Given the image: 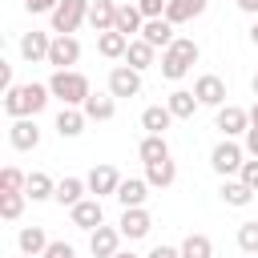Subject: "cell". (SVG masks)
I'll list each match as a JSON object with an SVG mask.
<instances>
[{
    "instance_id": "cell-1",
    "label": "cell",
    "mask_w": 258,
    "mask_h": 258,
    "mask_svg": "<svg viewBox=\"0 0 258 258\" xmlns=\"http://www.w3.org/2000/svg\"><path fill=\"white\" fill-rule=\"evenodd\" d=\"M48 97H52V89L48 85H36V81H28V85H12L8 93H4V113L16 121V117H36L44 105H48Z\"/></svg>"
},
{
    "instance_id": "cell-2",
    "label": "cell",
    "mask_w": 258,
    "mask_h": 258,
    "mask_svg": "<svg viewBox=\"0 0 258 258\" xmlns=\"http://www.w3.org/2000/svg\"><path fill=\"white\" fill-rule=\"evenodd\" d=\"M198 56H202V48H198L189 36H177L169 48H161V64H157V69H161L165 81H181V77L198 64Z\"/></svg>"
},
{
    "instance_id": "cell-3",
    "label": "cell",
    "mask_w": 258,
    "mask_h": 258,
    "mask_svg": "<svg viewBox=\"0 0 258 258\" xmlns=\"http://www.w3.org/2000/svg\"><path fill=\"white\" fill-rule=\"evenodd\" d=\"M48 89H52V97L60 101V105H85L89 101V77L85 73H77V69H52V77H48Z\"/></svg>"
},
{
    "instance_id": "cell-4",
    "label": "cell",
    "mask_w": 258,
    "mask_h": 258,
    "mask_svg": "<svg viewBox=\"0 0 258 258\" xmlns=\"http://www.w3.org/2000/svg\"><path fill=\"white\" fill-rule=\"evenodd\" d=\"M89 4H93V0H60V4L48 12L52 32H56V36H73V32L89 20Z\"/></svg>"
},
{
    "instance_id": "cell-5",
    "label": "cell",
    "mask_w": 258,
    "mask_h": 258,
    "mask_svg": "<svg viewBox=\"0 0 258 258\" xmlns=\"http://www.w3.org/2000/svg\"><path fill=\"white\" fill-rule=\"evenodd\" d=\"M242 161H246V145H238L234 137H222V141L210 149V165H214V173H222V177H234V173L242 169Z\"/></svg>"
},
{
    "instance_id": "cell-6",
    "label": "cell",
    "mask_w": 258,
    "mask_h": 258,
    "mask_svg": "<svg viewBox=\"0 0 258 258\" xmlns=\"http://www.w3.org/2000/svg\"><path fill=\"white\" fill-rule=\"evenodd\" d=\"M121 238H125L121 226H105V222H101L97 230H89V254H93V258H113V254L121 250Z\"/></svg>"
},
{
    "instance_id": "cell-7",
    "label": "cell",
    "mask_w": 258,
    "mask_h": 258,
    "mask_svg": "<svg viewBox=\"0 0 258 258\" xmlns=\"http://www.w3.org/2000/svg\"><path fill=\"white\" fill-rule=\"evenodd\" d=\"M194 97H198L202 105H210V109H222V105H226V81H222L218 73H202V77L194 81Z\"/></svg>"
},
{
    "instance_id": "cell-8",
    "label": "cell",
    "mask_w": 258,
    "mask_h": 258,
    "mask_svg": "<svg viewBox=\"0 0 258 258\" xmlns=\"http://www.w3.org/2000/svg\"><path fill=\"white\" fill-rule=\"evenodd\" d=\"M214 129H222V137H238L250 129V109L242 105H222L218 117H214Z\"/></svg>"
},
{
    "instance_id": "cell-9",
    "label": "cell",
    "mask_w": 258,
    "mask_h": 258,
    "mask_svg": "<svg viewBox=\"0 0 258 258\" xmlns=\"http://www.w3.org/2000/svg\"><path fill=\"white\" fill-rule=\"evenodd\" d=\"M81 60V40L77 36H52V48H48V60L52 69H73Z\"/></svg>"
},
{
    "instance_id": "cell-10",
    "label": "cell",
    "mask_w": 258,
    "mask_h": 258,
    "mask_svg": "<svg viewBox=\"0 0 258 258\" xmlns=\"http://www.w3.org/2000/svg\"><path fill=\"white\" fill-rule=\"evenodd\" d=\"M8 141H12V149H20V153L36 149V145H40V129H36V117H16V121L8 125Z\"/></svg>"
},
{
    "instance_id": "cell-11",
    "label": "cell",
    "mask_w": 258,
    "mask_h": 258,
    "mask_svg": "<svg viewBox=\"0 0 258 258\" xmlns=\"http://www.w3.org/2000/svg\"><path fill=\"white\" fill-rule=\"evenodd\" d=\"M69 218H73V226H77V230H97V226L105 222L101 198H81V202L69 210Z\"/></svg>"
},
{
    "instance_id": "cell-12",
    "label": "cell",
    "mask_w": 258,
    "mask_h": 258,
    "mask_svg": "<svg viewBox=\"0 0 258 258\" xmlns=\"http://www.w3.org/2000/svg\"><path fill=\"white\" fill-rule=\"evenodd\" d=\"M117 226H121V234H125L129 242H137V238H145V234L153 230V218H149V210H145V206H129V210L121 214V222H117Z\"/></svg>"
},
{
    "instance_id": "cell-13",
    "label": "cell",
    "mask_w": 258,
    "mask_h": 258,
    "mask_svg": "<svg viewBox=\"0 0 258 258\" xmlns=\"http://www.w3.org/2000/svg\"><path fill=\"white\" fill-rule=\"evenodd\" d=\"M109 93H113V97H137V93H141V73L129 69V64H117V69L109 73Z\"/></svg>"
},
{
    "instance_id": "cell-14",
    "label": "cell",
    "mask_w": 258,
    "mask_h": 258,
    "mask_svg": "<svg viewBox=\"0 0 258 258\" xmlns=\"http://www.w3.org/2000/svg\"><path fill=\"white\" fill-rule=\"evenodd\" d=\"M113 28H117V32H125L129 40H133V36H141V28H145V12L137 8V0H133V4H129V0H121V4H117V24H113Z\"/></svg>"
},
{
    "instance_id": "cell-15",
    "label": "cell",
    "mask_w": 258,
    "mask_h": 258,
    "mask_svg": "<svg viewBox=\"0 0 258 258\" xmlns=\"http://www.w3.org/2000/svg\"><path fill=\"white\" fill-rule=\"evenodd\" d=\"M85 181H89V194H93V198H109V194H117L121 173H117L113 165H93V173H89Z\"/></svg>"
},
{
    "instance_id": "cell-16",
    "label": "cell",
    "mask_w": 258,
    "mask_h": 258,
    "mask_svg": "<svg viewBox=\"0 0 258 258\" xmlns=\"http://www.w3.org/2000/svg\"><path fill=\"white\" fill-rule=\"evenodd\" d=\"M173 28L177 24H169L165 16H153V20H145V28H141V40H149L153 48H169L177 36H173Z\"/></svg>"
},
{
    "instance_id": "cell-17",
    "label": "cell",
    "mask_w": 258,
    "mask_h": 258,
    "mask_svg": "<svg viewBox=\"0 0 258 258\" xmlns=\"http://www.w3.org/2000/svg\"><path fill=\"white\" fill-rule=\"evenodd\" d=\"M48 48H52V36H48V32H36V28H32V32L20 36V56L32 60V64H36V60H48Z\"/></svg>"
},
{
    "instance_id": "cell-18",
    "label": "cell",
    "mask_w": 258,
    "mask_h": 258,
    "mask_svg": "<svg viewBox=\"0 0 258 258\" xmlns=\"http://www.w3.org/2000/svg\"><path fill=\"white\" fill-rule=\"evenodd\" d=\"M125 210L129 206H145V198H149V181L145 177H121V185H117V194H113Z\"/></svg>"
},
{
    "instance_id": "cell-19",
    "label": "cell",
    "mask_w": 258,
    "mask_h": 258,
    "mask_svg": "<svg viewBox=\"0 0 258 258\" xmlns=\"http://www.w3.org/2000/svg\"><path fill=\"white\" fill-rule=\"evenodd\" d=\"M81 109H85L89 121H113V113H117V97H113V93H89V101H85Z\"/></svg>"
},
{
    "instance_id": "cell-20",
    "label": "cell",
    "mask_w": 258,
    "mask_h": 258,
    "mask_svg": "<svg viewBox=\"0 0 258 258\" xmlns=\"http://www.w3.org/2000/svg\"><path fill=\"white\" fill-rule=\"evenodd\" d=\"M97 52H101V56H109V60H121V56L129 52V36H125V32H117V28L97 32Z\"/></svg>"
},
{
    "instance_id": "cell-21",
    "label": "cell",
    "mask_w": 258,
    "mask_h": 258,
    "mask_svg": "<svg viewBox=\"0 0 258 258\" xmlns=\"http://www.w3.org/2000/svg\"><path fill=\"white\" fill-rule=\"evenodd\" d=\"M165 105H169V113L177 117V121H189L194 113H198V97H194V89H173L169 97H165Z\"/></svg>"
},
{
    "instance_id": "cell-22",
    "label": "cell",
    "mask_w": 258,
    "mask_h": 258,
    "mask_svg": "<svg viewBox=\"0 0 258 258\" xmlns=\"http://www.w3.org/2000/svg\"><path fill=\"white\" fill-rule=\"evenodd\" d=\"M85 109H77V105H64L60 113H56V133L60 137H81L85 133Z\"/></svg>"
},
{
    "instance_id": "cell-23",
    "label": "cell",
    "mask_w": 258,
    "mask_h": 258,
    "mask_svg": "<svg viewBox=\"0 0 258 258\" xmlns=\"http://www.w3.org/2000/svg\"><path fill=\"white\" fill-rule=\"evenodd\" d=\"M89 24H93V32H109L117 24V0H93L89 4Z\"/></svg>"
},
{
    "instance_id": "cell-24",
    "label": "cell",
    "mask_w": 258,
    "mask_h": 258,
    "mask_svg": "<svg viewBox=\"0 0 258 258\" xmlns=\"http://www.w3.org/2000/svg\"><path fill=\"white\" fill-rule=\"evenodd\" d=\"M206 4H210V0H169V4H165V20H169V24H185V20L202 16Z\"/></svg>"
},
{
    "instance_id": "cell-25",
    "label": "cell",
    "mask_w": 258,
    "mask_h": 258,
    "mask_svg": "<svg viewBox=\"0 0 258 258\" xmlns=\"http://www.w3.org/2000/svg\"><path fill=\"white\" fill-rule=\"evenodd\" d=\"M153 56H157V48H153L149 40L133 36V40H129V52H125V64H129V69H137V73H145V69L153 64Z\"/></svg>"
},
{
    "instance_id": "cell-26",
    "label": "cell",
    "mask_w": 258,
    "mask_h": 258,
    "mask_svg": "<svg viewBox=\"0 0 258 258\" xmlns=\"http://www.w3.org/2000/svg\"><path fill=\"white\" fill-rule=\"evenodd\" d=\"M145 181H149L153 189L173 185V181H177V165H173V157H165V161H149V165H145Z\"/></svg>"
},
{
    "instance_id": "cell-27",
    "label": "cell",
    "mask_w": 258,
    "mask_h": 258,
    "mask_svg": "<svg viewBox=\"0 0 258 258\" xmlns=\"http://www.w3.org/2000/svg\"><path fill=\"white\" fill-rule=\"evenodd\" d=\"M173 121H177V117L169 113V105H149V109L141 113V129H145V133H165Z\"/></svg>"
},
{
    "instance_id": "cell-28",
    "label": "cell",
    "mask_w": 258,
    "mask_h": 258,
    "mask_svg": "<svg viewBox=\"0 0 258 258\" xmlns=\"http://www.w3.org/2000/svg\"><path fill=\"white\" fill-rule=\"evenodd\" d=\"M85 189H89V181L85 177H64V181H56V194H52V202H60V206H77L81 198H85Z\"/></svg>"
},
{
    "instance_id": "cell-29",
    "label": "cell",
    "mask_w": 258,
    "mask_h": 258,
    "mask_svg": "<svg viewBox=\"0 0 258 258\" xmlns=\"http://www.w3.org/2000/svg\"><path fill=\"white\" fill-rule=\"evenodd\" d=\"M137 153H141V161H145V165H149V161H165V157H169L165 133H145V137H141V145H137Z\"/></svg>"
},
{
    "instance_id": "cell-30",
    "label": "cell",
    "mask_w": 258,
    "mask_h": 258,
    "mask_svg": "<svg viewBox=\"0 0 258 258\" xmlns=\"http://www.w3.org/2000/svg\"><path fill=\"white\" fill-rule=\"evenodd\" d=\"M24 194H28L32 202H48V198L56 194V181H52L44 169H32V173H28V185H24Z\"/></svg>"
},
{
    "instance_id": "cell-31",
    "label": "cell",
    "mask_w": 258,
    "mask_h": 258,
    "mask_svg": "<svg viewBox=\"0 0 258 258\" xmlns=\"http://www.w3.org/2000/svg\"><path fill=\"white\" fill-rule=\"evenodd\" d=\"M218 194H222V202H226V206H238V210H242V206H250V202H254V189H250V185H246V181H242V177H238V181H230V177H226V181H222V189H218Z\"/></svg>"
},
{
    "instance_id": "cell-32",
    "label": "cell",
    "mask_w": 258,
    "mask_h": 258,
    "mask_svg": "<svg viewBox=\"0 0 258 258\" xmlns=\"http://www.w3.org/2000/svg\"><path fill=\"white\" fill-rule=\"evenodd\" d=\"M16 246H20V254H44L48 250V234L40 226H24L16 234Z\"/></svg>"
},
{
    "instance_id": "cell-33",
    "label": "cell",
    "mask_w": 258,
    "mask_h": 258,
    "mask_svg": "<svg viewBox=\"0 0 258 258\" xmlns=\"http://www.w3.org/2000/svg\"><path fill=\"white\" fill-rule=\"evenodd\" d=\"M181 258H214V242H210L206 234H185Z\"/></svg>"
},
{
    "instance_id": "cell-34",
    "label": "cell",
    "mask_w": 258,
    "mask_h": 258,
    "mask_svg": "<svg viewBox=\"0 0 258 258\" xmlns=\"http://www.w3.org/2000/svg\"><path fill=\"white\" fill-rule=\"evenodd\" d=\"M24 185H28V173H20L16 165L0 169V194H24Z\"/></svg>"
},
{
    "instance_id": "cell-35",
    "label": "cell",
    "mask_w": 258,
    "mask_h": 258,
    "mask_svg": "<svg viewBox=\"0 0 258 258\" xmlns=\"http://www.w3.org/2000/svg\"><path fill=\"white\" fill-rule=\"evenodd\" d=\"M24 202H28V194H0V218L4 222H16L24 214Z\"/></svg>"
},
{
    "instance_id": "cell-36",
    "label": "cell",
    "mask_w": 258,
    "mask_h": 258,
    "mask_svg": "<svg viewBox=\"0 0 258 258\" xmlns=\"http://www.w3.org/2000/svg\"><path fill=\"white\" fill-rule=\"evenodd\" d=\"M238 250L242 254H258V222H242L238 226Z\"/></svg>"
},
{
    "instance_id": "cell-37",
    "label": "cell",
    "mask_w": 258,
    "mask_h": 258,
    "mask_svg": "<svg viewBox=\"0 0 258 258\" xmlns=\"http://www.w3.org/2000/svg\"><path fill=\"white\" fill-rule=\"evenodd\" d=\"M238 177L258 194V157H250V161H242V169H238Z\"/></svg>"
},
{
    "instance_id": "cell-38",
    "label": "cell",
    "mask_w": 258,
    "mask_h": 258,
    "mask_svg": "<svg viewBox=\"0 0 258 258\" xmlns=\"http://www.w3.org/2000/svg\"><path fill=\"white\" fill-rule=\"evenodd\" d=\"M165 4H169V0H137V8L145 12V20H153V16H165Z\"/></svg>"
},
{
    "instance_id": "cell-39",
    "label": "cell",
    "mask_w": 258,
    "mask_h": 258,
    "mask_svg": "<svg viewBox=\"0 0 258 258\" xmlns=\"http://www.w3.org/2000/svg\"><path fill=\"white\" fill-rule=\"evenodd\" d=\"M40 258H77V250H73L69 242H48V250H44Z\"/></svg>"
},
{
    "instance_id": "cell-40",
    "label": "cell",
    "mask_w": 258,
    "mask_h": 258,
    "mask_svg": "<svg viewBox=\"0 0 258 258\" xmlns=\"http://www.w3.org/2000/svg\"><path fill=\"white\" fill-rule=\"evenodd\" d=\"M56 4H60V0H24V12H32V16H36V12H52Z\"/></svg>"
},
{
    "instance_id": "cell-41",
    "label": "cell",
    "mask_w": 258,
    "mask_h": 258,
    "mask_svg": "<svg viewBox=\"0 0 258 258\" xmlns=\"http://www.w3.org/2000/svg\"><path fill=\"white\" fill-rule=\"evenodd\" d=\"M145 258H181V246H153Z\"/></svg>"
},
{
    "instance_id": "cell-42",
    "label": "cell",
    "mask_w": 258,
    "mask_h": 258,
    "mask_svg": "<svg viewBox=\"0 0 258 258\" xmlns=\"http://www.w3.org/2000/svg\"><path fill=\"white\" fill-rule=\"evenodd\" d=\"M242 137H246V153H250V157H258V125H250Z\"/></svg>"
},
{
    "instance_id": "cell-43",
    "label": "cell",
    "mask_w": 258,
    "mask_h": 258,
    "mask_svg": "<svg viewBox=\"0 0 258 258\" xmlns=\"http://www.w3.org/2000/svg\"><path fill=\"white\" fill-rule=\"evenodd\" d=\"M8 89H12V64L0 60V93H8Z\"/></svg>"
},
{
    "instance_id": "cell-44",
    "label": "cell",
    "mask_w": 258,
    "mask_h": 258,
    "mask_svg": "<svg viewBox=\"0 0 258 258\" xmlns=\"http://www.w3.org/2000/svg\"><path fill=\"white\" fill-rule=\"evenodd\" d=\"M242 12H250V16H258V0H234Z\"/></svg>"
},
{
    "instance_id": "cell-45",
    "label": "cell",
    "mask_w": 258,
    "mask_h": 258,
    "mask_svg": "<svg viewBox=\"0 0 258 258\" xmlns=\"http://www.w3.org/2000/svg\"><path fill=\"white\" fill-rule=\"evenodd\" d=\"M250 125H258V101L250 105Z\"/></svg>"
},
{
    "instance_id": "cell-46",
    "label": "cell",
    "mask_w": 258,
    "mask_h": 258,
    "mask_svg": "<svg viewBox=\"0 0 258 258\" xmlns=\"http://www.w3.org/2000/svg\"><path fill=\"white\" fill-rule=\"evenodd\" d=\"M113 258H141V254H133V250H117Z\"/></svg>"
},
{
    "instance_id": "cell-47",
    "label": "cell",
    "mask_w": 258,
    "mask_h": 258,
    "mask_svg": "<svg viewBox=\"0 0 258 258\" xmlns=\"http://www.w3.org/2000/svg\"><path fill=\"white\" fill-rule=\"evenodd\" d=\"M250 40H254V44H258V20H254V24H250Z\"/></svg>"
},
{
    "instance_id": "cell-48",
    "label": "cell",
    "mask_w": 258,
    "mask_h": 258,
    "mask_svg": "<svg viewBox=\"0 0 258 258\" xmlns=\"http://www.w3.org/2000/svg\"><path fill=\"white\" fill-rule=\"evenodd\" d=\"M254 97H258V73H254Z\"/></svg>"
},
{
    "instance_id": "cell-49",
    "label": "cell",
    "mask_w": 258,
    "mask_h": 258,
    "mask_svg": "<svg viewBox=\"0 0 258 258\" xmlns=\"http://www.w3.org/2000/svg\"><path fill=\"white\" fill-rule=\"evenodd\" d=\"M20 258H40V254H20Z\"/></svg>"
},
{
    "instance_id": "cell-50",
    "label": "cell",
    "mask_w": 258,
    "mask_h": 258,
    "mask_svg": "<svg viewBox=\"0 0 258 258\" xmlns=\"http://www.w3.org/2000/svg\"><path fill=\"white\" fill-rule=\"evenodd\" d=\"M246 258H250V254H246Z\"/></svg>"
}]
</instances>
